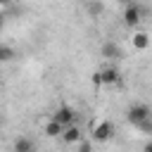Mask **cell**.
Listing matches in <instances>:
<instances>
[{"label":"cell","instance_id":"cell-1","mask_svg":"<svg viewBox=\"0 0 152 152\" xmlns=\"http://www.w3.org/2000/svg\"><path fill=\"white\" fill-rule=\"evenodd\" d=\"M126 119L138 128L142 121H147V119H152V112H150V107L147 104H142V102H135V104H131L128 107V114H126Z\"/></svg>","mask_w":152,"mask_h":152},{"label":"cell","instance_id":"cell-2","mask_svg":"<svg viewBox=\"0 0 152 152\" xmlns=\"http://www.w3.org/2000/svg\"><path fill=\"white\" fill-rule=\"evenodd\" d=\"M52 121H59L64 128H69V126H74V124L78 121V114H76V112H74L69 104H62V107H57V109H55Z\"/></svg>","mask_w":152,"mask_h":152},{"label":"cell","instance_id":"cell-3","mask_svg":"<svg viewBox=\"0 0 152 152\" xmlns=\"http://www.w3.org/2000/svg\"><path fill=\"white\" fill-rule=\"evenodd\" d=\"M112 133H114V128H112L109 121H97V124H93V140H95V142H107V140L112 138Z\"/></svg>","mask_w":152,"mask_h":152},{"label":"cell","instance_id":"cell-4","mask_svg":"<svg viewBox=\"0 0 152 152\" xmlns=\"http://www.w3.org/2000/svg\"><path fill=\"white\" fill-rule=\"evenodd\" d=\"M62 140H64L66 145H78V142L83 140V133H81V128H78V126H69V128H64Z\"/></svg>","mask_w":152,"mask_h":152},{"label":"cell","instance_id":"cell-5","mask_svg":"<svg viewBox=\"0 0 152 152\" xmlns=\"http://www.w3.org/2000/svg\"><path fill=\"white\" fill-rule=\"evenodd\" d=\"M124 24L126 26H138L140 24V10L135 5H128L126 12H124Z\"/></svg>","mask_w":152,"mask_h":152},{"label":"cell","instance_id":"cell-6","mask_svg":"<svg viewBox=\"0 0 152 152\" xmlns=\"http://www.w3.org/2000/svg\"><path fill=\"white\" fill-rule=\"evenodd\" d=\"M14 152H36L33 150V140L26 138V135H19L14 140Z\"/></svg>","mask_w":152,"mask_h":152},{"label":"cell","instance_id":"cell-7","mask_svg":"<svg viewBox=\"0 0 152 152\" xmlns=\"http://www.w3.org/2000/svg\"><path fill=\"white\" fill-rule=\"evenodd\" d=\"M133 48H135V50H147V48H150V36H147L145 31L133 33Z\"/></svg>","mask_w":152,"mask_h":152},{"label":"cell","instance_id":"cell-8","mask_svg":"<svg viewBox=\"0 0 152 152\" xmlns=\"http://www.w3.org/2000/svg\"><path fill=\"white\" fill-rule=\"evenodd\" d=\"M62 133H64V126H62L59 121H52V119H50V121L45 124V135H48V138H57V135H62Z\"/></svg>","mask_w":152,"mask_h":152},{"label":"cell","instance_id":"cell-9","mask_svg":"<svg viewBox=\"0 0 152 152\" xmlns=\"http://www.w3.org/2000/svg\"><path fill=\"white\" fill-rule=\"evenodd\" d=\"M102 81H104V86H116V83H119V71H116L114 66L102 69Z\"/></svg>","mask_w":152,"mask_h":152},{"label":"cell","instance_id":"cell-10","mask_svg":"<svg viewBox=\"0 0 152 152\" xmlns=\"http://www.w3.org/2000/svg\"><path fill=\"white\" fill-rule=\"evenodd\" d=\"M119 52H121V50H119V45H116V43H112V40L102 45V57H104V59H114V57H119Z\"/></svg>","mask_w":152,"mask_h":152},{"label":"cell","instance_id":"cell-11","mask_svg":"<svg viewBox=\"0 0 152 152\" xmlns=\"http://www.w3.org/2000/svg\"><path fill=\"white\" fill-rule=\"evenodd\" d=\"M12 57H14V50H12L10 45H2V48H0V59H2V62H10Z\"/></svg>","mask_w":152,"mask_h":152},{"label":"cell","instance_id":"cell-12","mask_svg":"<svg viewBox=\"0 0 152 152\" xmlns=\"http://www.w3.org/2000/svg\"><path fill=\"white\" fill-rule=\"evenodd\" d=\"M90 83H93L95 88H100V86H104V81H102V71H95V74L90 76Z\"/></svg>","mask_w":152,"mask_h":152},{"label":"cell","instance_id":"cell-13","mask_svg":"<svg viewBox=\"0 0 152 152\" xmlns=\"http://www.w3.org/2000/svg\"><path fill=\"white\" fill-rule=\"evenodd\" d=\"M76 152H93V145H90L88 140H81L78 147H76Z\"/></svg>","mask_w":152,"mask_h":152},{"label":"cell","instance_id":"cell-14","mask_svg":"<svg viewBox=\"0 0 152 152\" xmlns=\"http://www.w3.org/2000/svg\"><path fill=\"white\" fill-rule=\"evenodd\" d=\"M142 133H152V119H147V121H142L140 126H138Z\"/></svg>","mask_w":152,"mask_h":152},{"label":"cell","instance_id":"cell-15","mask_svg":"<svg viewBox=\"0 0 152 152\" xmlns=\"http://www.w3.org/2000/svg\"><path fill=\"white\" fill-rule=\"evenodd\" d=\"M145 152H152V140H150V142L145 145Z\"/></svg>","mask_w":152,"mask_h":152},{"label":"cell","instance_id":"cell-16","mask_svg":"<svg viewBox=\"0 0 152 152\" xmlns=\"http://www.w3.org/2000/svg\"><path fill=\"white\" fill-rule=\"evenodd\" d=\"M14 0H0V5H12Z\"/></svg>","mask_w":152,"mask_h":152}]
</instances>
